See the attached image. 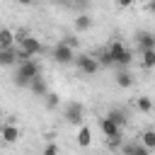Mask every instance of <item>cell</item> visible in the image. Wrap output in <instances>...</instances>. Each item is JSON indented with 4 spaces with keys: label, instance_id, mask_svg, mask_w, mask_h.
Returning <instances> with one entry per match:
<instances>
[{
    "label": "cell",
    "instance_id": "1",
    "mask_svg": "<svg viewBox=\"0 0 155 155\" xmlns=\"http://www.w3.org/2000/svg\"><path fill=\"white\" fill-rule=\"evenodd\" d=\"M15 68H17V70H15V85H17V87H27L34 78L41 75V63H39V58H27V61L17 63Z\"/></svg>",
    "mask_w": 155,
    "mask_h": 155
},
{
    "label": "cell",
    "instance_id": "2",
    "mask_svg": "<svg viewBox=\"0 0 155 155\" xmlns=\"http://www.w3.org/2000/svg\"><path fill=\"white\" fill-rule=\"evenodd\" d=\"M107 51H109L111 65H116V68H128V65L133 63V51H131L124 41H111Z\"/></svg>",
    "mask_w": 155,
    "mask_h": 155
},
{
    "label": "cell",
    "instance_id": "3",
    "mask_svg": "<svg viewBox=\"0 0 155 155\" xmlns=\"http://www.w3.org/2000/svg\"><path fill=\"white\" fill-rule=\"evenodd\" d=\"M73 63H75V68H78L82 75H94V73L99 70L97 58H94V56H90V53H75Z\"/></svg>",
    "mask_w": 155,
    "mask_h": 155
},
{
    "label": "cell",
    "instance_id": "4",
    "mask_svg": "<svg viewBox=\"0 0 155 155\" xmlns=\"http://www.w3.org/2000/svg\"><path fill=\"white\" fill-rule=\"evenodd\" d=\"M63 119L70 124V126H82L85 121V109L80 102H68L65 109H63Z\"/></svg>",
    "mask_w": 155,
    "mask_h": 155
},
{
    "label": "cell",
    "instance_id": "5",
    "mask_svg": "<svg viewBox=\"0 0 155 155\" xmlns=\"http://www.w3.org/2000/svg\"><path fill=\"white\" fill-rule=\"evenodd\" d=\"M53 58H56V63H61V65H68V63H73V58H75V51H73L70 46H65L63 41H58V44L53 46Z\"/></svg>",
    "mask_w": 155,
    "mask_h": 155
},
{
    "label": "cell",
    "instance_id": "6",
    "mask_svg": "<svg viewBox=\"0 0 155 155\" xmlns=\"http://www.w3.org/2000/svg\"><path fill=\"white\" fill-rule=\"evenodd\" d=\"M136 44L140 51H148V48H155V34L150 29H140L136 31Z\"/></svg>",
    "mask_w": 155,
    "mask_h": 155
},
{
    "label": "cell",
    "instance_id": "7",
    "mask_svg": "<svg viewBox=\"0 0 155 155\" xmlns=\"http://www.w3.org/2000/svg\"><path fill=\"white\" fill-rule=\"evenodd\" d=\"M0 138H2L5 143H17V140L22 138V131H19V126H15V124H2V126H0Z\"/></svg>",
    "mask_w": 155,
    "mask_h": 155
},
{
    "label": "cell",
    "instance_id": "8",
    "mask_svg": "<svg viewBox=\"0 0 155 155\" xmlns=\"http://www.w3.org/2000/svg\"><path fill=\"white\" fill-rule=\"evenodd\" d=\"M121 155H150V150L148 148H143L140 143H136V140H131V143H121Z\"/></svg>",
    "mask_w": 155,
    "mask_h": 155
},
{
    "label": "cell",
    "instance_id": "9",
    "mask_svg": "<svg viewBox=\"0 0 155 155\" xmlns=\"http://www.w3.org/2000/svg\"><path fill=\"white\" fill-rule=\"evenodd\" d=\"M114 82H116V87H121V90H128V87H133V75L126 70V68H121V70H116V78H114Z\"/></svg>",
    "mask_w": 155,
    "mask_h": 155
},
{
    "label": "cell",
    "instance_id": "10",
    "mask_svg": "<svg viewBox=\"0 0 155 155\" xmlns=\"http://www.w3.org/2000/svg\"><path fill=\"white\" fill-rule=\"evenodd\" d=\"M99 128H102V133L107 136V138H114V136H121V131L124 128H119L114 121H109L107 116H102V121H99Z\"/></svg>",
    "mask_w": 155,
    "mask_h": 155
},
{
    "label": "cell",
    "instance_id": "11",
    "mask_svg": "<svg viewBox=\"0 0 155 155\" xmlns=\"http://www.w3.org/2000/svg\"><path fill=\"white\" fill-rule=\"evenodd\" d=\"M0 65L2 68H10V65H17V48H0Z\"/></svg>",
    "mask_w": 155,
    "mask_h": 155
},
{
    "label": "cell",
    "instance_id": "12",
    "mask_svg": "<svg viewBox=\"0 0 155 155\" xmlns=\"http://www.w3.org/2000/svg\"><path fill=\"white\" fill-rule=\"evenodd\" d=\"M90 143H92V131H90V126H78V145L80 148H90Z\"/></svg>",
    "mask_w": 155,
    "mask_h": 155
},
{
    "label": "cell",
    "instance_id": "13",
    "mask_svg": "<svg viewBox=\"0 0 155 155\" xmlns=\"http://www.w3.org/2000/svg\"><path fill=\"white\" fill-rule=\"evenodd\" d=\"M27 87H29V90H31L34 94H39V97H44V94L48 92V85H46V80H44L41 75H39V78H34V80H31V82H29Z\"/></svg>",
    "mask_w": 155,
    "mask_h": 155
},
{
    "label": "cell",
    "instance_id": "14",
    "mask_svg": "<svg viewBox=\"0 0 155 155\" xmlns=\"http://www.w3.org/2000/svg\"><path fill=\"white\" fill-rule=\"evenodd\" d=\"M15 46V31L10 27H2L0 29V48H12Z\"/></svg>",
    "mask_w": 155,
    "mask_h": 155
},
{
    "label": "cell",
    "instance_id": "15",
    "mask_svg": "<svg viewBox=\"0 0 155 155\" xmlns=\"http://www.w3.org/2000/svg\"><path fill=\"white\" fill-rule=\"evenodd\" d=\"M107 119H109V121H114L119 128H124V126H126V114H124L121 109H109V111H107Z\"/></svg>",
    "mask_w": 155,
    "mask_h": 155
},
{
    "label": "cell",
    "instance_id": "16",
    "mask_svg": "<svg viewBox=\"0 0 155 155\" xmlns=\"http://www.w3.org/2000/svg\"><path fill=\"white\" fill-rule=\"evenodd\" d=\"M140 145H143V148H148L150 153L155 150V131H153V128H148V131H143V133H140Z\"/></svg>",
    "mask_w": 155,
    "mask_h": 155
},
{
    "label": "cell",
    "instance_id": "17",
    "mask_svg": "<svg viewBox=\"0 0 155 155\" xmlns=\"http://www.w3.org/2000/svg\"><path fill=\"white\" fill-rule=\"evenodd\" d=\"M92 27V19H90V15H78L75 17V31L80 34V31H87Z\"/></svg>",
    "mask_w": 155,
    "mask_h": 155
},
{
    "label": "cell",
    "instance_id": "18",
    "mask_svg": "<svg viewBox=\"0 0 155 155\" xmlns=\"http://www.w3.org/2000/svg\"><path fill=\"white\" fill-rule=\"evenodd\" d=\"M140 63L143 68H155V48H148V51H140Z\"/></svg>",
    "mask_w": 155,
    "mask_h": 155
},
{
    "label": "cell",
    "instance_id": "19",
    "mask_svg": "<svg viewBox=\"0 0 155 155\" xmlns=\"http://www.w3.org/2000/svg\"><path fill=\"white\" fill-rule=\"evenodd\" d=\"M136 107H138L143 114H150V111H153V99H150V97H138V99H136Z\"/></svg>",
    "mask_w": 155,
    "mask_h": 155
},
{
    "label": "cell",
    "instance_id": "20",
    "mask_svg": "<svg viewBox=\"0 0 155 155\" xmlns=\"http://www.w3.org/2000/svg\"><path fill=\"white\" fill-rule=\"evenodd\" d=\"M44 97H46V109H58V104H61V97H58L56 92H46Z\"/></svg>",
    "mask_w": 155,
    "mask_h": 155
},
{
    "label": "cell",
    "instance_id": "21",
    "mask_svg": "<svg viewBox=\"0 0 155 155\" xmlns=\"http://www.w3.org/2000/svg\"><path fill=\"white\" fill-rule=\"evenodd\" d=\"M41 155H61V148H58V143H48V145L41 150Z\"/></svg>",
    "mask_w": 155,
    "mask_h": 155
},
{
    "label": "cell",
    "instance_id": "22",
    "mask_svg": "<svg viewBox=\"0 0 155 155\" xmlns=\"http://www.w3.org/2000/svg\"><path fill=\"white\" fill-rule=\"evenodd\" d=\"M121 143H124V133H121V136L109 138V148H111V150H119V148H121Z\"/></svg>",
    "mask_w": 155,
    "mask_h": 155
},
{
    "label": "cell",
    "instance_id": "23",
    "mask_svg": "<svg viewBox=\"0 0 155 155\" xmlns=\"http://www.w3.org/2000/svg\"><path fill=\"white\" fill-rule=\"evenodd\" d=\"M63 44L70 46V48L75 51V48H78V36H63Z\"/></svg>",
    "mask_w": 155,
    "mask_h": 155
},
{
    "label": "cell",
    "instance_id": "24",
    "mask_svg": "<svg viewBox=\"0 0 155 155\" xmlns=\"http://www.w3.org/2000/svg\"><path fill=\"white\" fill-rule=\"evenodd\" d=\"M133 2H136V0H116V5H119L121 10H126V7H131Z\"/></svg>",
    "mask_w": 155,
    "mask_h": 155
},
{
    "label": "cell",
    "instance_id": "25",
    "mask_svg": "<svg viewBox=\"0 0 155 155\" xmlns=\"http://www.w3.org/2000/svg\"><path fill=\"white\" fill-rule=\"evenodd\" d=\"M17 2H19V5H31L34 0H17Z\"/></svg>",
    "mask_w": 155,
    "mask_h": 155
},
{
    "label": "cell",
    "instance_id": "26",
    "mask_svg": "<svg viewBox=\"0 0 155 155\" xmlns=\"http://www.w3.org/2000/svg\"><path fill=\"white\" fill-rule=\"evenodd\" d=\"M75 2H80V5H85V2H90V0H75Z\"/></svg>",
    "mask_w": 155,
    "mask_h": 155
}]
</instances>
